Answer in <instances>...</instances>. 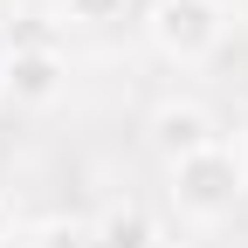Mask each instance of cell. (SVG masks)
I'll return each instance as SVG.
<instances>
[{"label": "cell", "mask_w": 248, "mask_h": 248, "mask_svg": "<svg viewBox=\"0 0 248 248\" xmlns=\"http://www.w3.org/2000/svg\"><path fill=\"white\" fill-rule=\"evenodd\" d=\"M7 241H14V207L0 200V248H7Z\"/></svg>", "instance_id": "obj_8"}, {"label": "cell", "mask_w": 248, "mask_h": 248, "mask_svg": "<svg viewBox=\"0 0 248 248\" xmlns=\"http://www.w3.org/2000/svg\"><path fill=\"white\" fill-rule=\"evenodd\" d=\"M145 35H152V48L166 62H207L228 42V7L221 0H152Z\"/></svg>", "instance_id": "obj_2"}, {"label": "cell", "mask_w": 248, "mask_h": 248, "mask_svg": "<svg viewBox=\"0 0 248 248\" xmlns=\"http://www.w3.org/2000/svg\"><path fill=\"white\" fill-rule=\"evenodd\" d=\"M90 234H97V248H159V221L145 200H110L90 221Z\"/></svg>", "instance_id": "obj_5"}, {"label": "cell", "mask_w": 248, "mask_h": 248, "mask_svg": "<svg viewBox=\"0 0 248 248\" xmlns=\"http://www.w3.org/2000/svg\"><path fill=\"white\" fill-rule=\"evenodd\" d=\"M28 248H97V234H90V221H76V214H48V221L28 228Z\"/></svg>", "instance_id": "obj_6"}, {"label": "cell", "mask_w": 248, "mask_h": 248, "mask_svg": "<svg viewBox=\"0 0 248 248\" xmlns=\"http://www.w3.org/2000/svg\"><path fill=\"white\" fill-rule=\"evenodd\" d=\"M62 21H83V28H97V21H117L124 14V0H55Z\"/></svg>", "instance_id": "obj_7"}, {"label": "cell", "mask_w": 248, "mask_h": 248, "mask_svg": "<svg viewBox=\"0 0 248 248\" xmlns=\"http://www.w3.org/2000/svg\"><path fill=\"white\" fill-rule=\"evenodd\" d=\"M166 172H172L179 221H200V228L228 221V214L241 207V193H248V166H241V152H228V145L200 152V159H179V166H166Z\"/></svg>", "instance_id": "obj_1"}, {"label": "cell", "mask_w": 248, "mask_h": 248, "mask_svg": "<svg viewBox=\"0 0 248 248\" xmlns=\"http://www.w3.org/2000/svg\"><path fill=\"white\" fill-rule=\"evenodd\" d=\"M62 90H69V62H62V48H7L0 55V97H7L14 110H48Z\"/></svg>", "instance_id": "obj_4"}, {"label": "cell", "mask_w": 248, "mask_h": 248, "mask_svg": "<svg viewBox=\"0 0 248 248\" xmlns=\"http://www.w3.org/2000/svg\"><path fill=\"white\" fill-rule=\"evenodd\" d=\"M145 145L159 152L166 166H179V159H200V152L221 145V124H214V110L193 104V97H166L145 117Z\"/></svg>", "instance_id": "obj_3"}]
</instances>
